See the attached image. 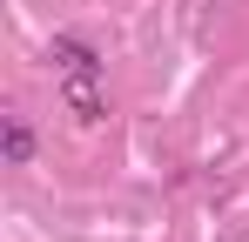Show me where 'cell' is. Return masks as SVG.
<instances>
[{
  "label": "cell",
  "instance_id": "cell-2",
  "mask_svg": "<svg viewBox=\"0 0 249 242\" xmlns=\"http://www.w3.org/2000/svg\"><path fill=\"white\" fill-rule=\"evenodd\" d=\"M0 141H7V161H14V168H27V161H34V128H27L20 115H7Z\"/></svg>",
  "mask_w": 249,
  "mask_h": 242
},
{
  "label": "cell",
  "instance_id": "cell-1",
  "mask_svg": "<svg viewBox=\"0 0 249 242\" xmlns=\"http://www.w3.org/2000/svg\"><path fill=\"white\" fill-rule=\"evenodd\" d=\"M47 61H54V87H61L68 115L81 121V128L108 121V87H101V61H94V47H88V40H74V34H54Z\"/></svg>",
  "mask_w": 249,
  "mask_h": 242
}]
</instances>
